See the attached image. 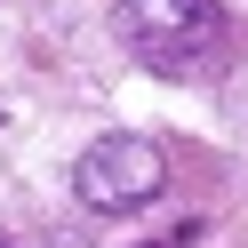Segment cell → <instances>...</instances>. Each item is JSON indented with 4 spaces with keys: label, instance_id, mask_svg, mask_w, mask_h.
Instances as JSON below:
<instances>
[{
    "label": "cell",
    "instance_id": "obj_1",
    "mask_svg": "<svg viewBox=\"0 0 248 248\" xmlns=\"http://www.w3.org/2000/svg\"><path fill=\"white\" fill-rule=\"evenodd\" d=\"M112 32H120V48L136 64L168 72V80H192L208 64L216 32H224V16H216V0H120Z\"/></svg>",
    "mask_w": 248,
    "mask_h": 248
},
{
    "label": "cell",
    "instance_id": "obj_2",
    "mask_svg": "<svg viewBox=\"0 0 248 248\" xmlns=\"http://www.w3.org/2000/svg\"><path fill=\"white\" fill-rule=\"evenodd\" d=\"M160 184H168V160H160L152 136H96V144L72 160V192H80L88 208H104V216L144 208Z\"/></svg>",
    "mask_w": 248,
    "mask_h": 248
},
{
    "label": "cell",
    "instance_id": "obj_3",
    "mask_svg": "<svg viewBox=\"0 0 248 248\" xmlns=\"http://www.w3.org/2000/svg\"><path fill=\"white\" fill-rule=\"evenodd\" d=\"M0 248H8V240H0Z\"/></svg>",
    "mask_w": 248,
    "mask_h": 248
}]
</instances>
